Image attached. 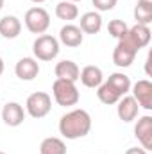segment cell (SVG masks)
<instances>
[{
  "label": "cell",
  "instance_id": "cell-1",
  "mask_svg": "<svg viewBox=\"0 0 152 154\" xmlns=\"http://www.w3.org/2000/svg\"><path fill=\"white\" fill-rule=\"evenodd\" d=\"M91 131V116L86 109H72L61 116L59 133L66 140L84 138Z\"/></svg>",
  "mask_w": 152,
  "mask_h": 154
},
{
  "label": "cell",
  "instance_id": "cell-2",
  "mask_svg": "<svg viewBox=\"0 0 152 154\" xmlns=\"http://www.w3.org/2000/svg\"><path fill=\"white\" fill-rule=\"evenodd\" d=\"M52 95H54V100L59 106H63V108L75 106L77 102H79V99H81L75 82L65 81V79H56L54 81V84H52Z\"/></svg>",
  "mask_w": 152,
  "mask_h": 154
},
{
  "label": "cell",
  "instance_id": "cell-3",
  "mask_svg": "<svg viewBox=\"0 0 152 154\" xmlns=\"http://www.w3.org/2000/svg\"><path fill=\"white\" fill-rule=\"evenodd\" d=\"M59 39L54 38L52 34H41L32 43V54L38 61H52L59 56Z\"/></svg>",
  "mask_w": 152,
  "mask_h": 154
},
{
  "label": "cell",
  "instance_id": "cell-4",
  "mask_svg": "<svg viewBox=\"0 0 152 154\" xmlns=\"http://www.w3.org/2000/svg\"><path fill=\"white\" fill-rule=\"evenodd\" d=\"M23 23H25V27H27L29 32L41 36L50 27V14H48L47 9H43L39 5L31 7V9H27V13L23 16Z\"/></svg>",
  "mask_w": 152,
  "mask_h": 154
},
{
  "label": "cell",
  "instance_id": "cell-5",
  "mask_svg": "<svg viewBox=\"0 0 152 154\" xmlns=\"http://www.w3.org/2000/svg\"><path fill=\"white\" fill-rule=\"evenodd\" d=\"M52 109V97L47 91H34L25 100V113L32 118H45Z\"/></svg>",
  "mask_w": 152,
  "mask_h": 154
},
{
  "label": "cell",
  "instance_id": "cell-6",
  "mask_svg": "<svg viewBox=\"0 0 152 154\" xmlns=\"http://www.w3.org/2000/svg\"><path fill=\"white\" fill-rule=\"evenodd\" d=\"M150 38H152V32L149 29V25H141V23H136L132 27L127 29L125 36L118 39V41H123L125 45H129L132 50L140 52L141 48H145L149 43H150Z\"/></svg>",
  "mask_w": 152,
  "mask_h": 154
},
{
  "label": "cell",
  "instance_id": "cell-7",
  "mask_svg": "<svg viewBox=\"0 0 152 154\" xmlns=\"http://www.w3.org/2000/svg\"><path fill=\"white\" fill-rule=\"evenodd\" d=\"M131 91H132V97L134 100L138 102L140 108L150 111L152 109V82L149 79H140L138 82H134L131 86Z\"/></svg>",
  "mask_w": 152,
  "mask_h": 154
},
{
  "label": "cell",
  "instance_id": "cell-8",
  "mask_svg": "<svg viewBox=\"0 0 152 154\" xmlns=\"http://www.w3.org/2000/svg\"><path fill=\"white\" fill-rule=\"evenodd\" d=\"M0 113H2V120L5 125L9 127H18L23 124L25 120V109L20 102H7L0 108Z\"/></svg>",
  "mask_w": 152,
  "mask_h": 154
},
{
  "label": "cell",
  "instance_id": "cell-9",
  "mask_svg": "<svg viewBox=\"0 0 152 154\" xmlns=\"http://www.w3.org/2000/svg\"><path fill=\"white\" fill-rule=\"evenodd\" d=\"M134 136L138 138V142L141 143V147L145 151L152 149V116L143 115L138 118L136 125H134Z\"/></svg>",
  "mask_w": 152,
  "mask_h": 154
},
{
  "label": "cell",
  "instance_id": "cell-10",
  "mask_svg": "<svg viewBox=\"0 0 152 154\" xmlns=\"http://www.w3.org/2000/svg\"><path fill=\"white\" fill-rule=\"evenodd\" d=\"M116 115L122 122H132L136 120L140 115V106L138 102L134 100L132 95H123L118 102H116Z\"/></svg>",
  "mask_w": 152,
  "mask_h": 154
},
{
  "label": "cell",
  "instance_id": "cell-11",
  "mask_svg": "<svg viewBox=\"0 0 152 154\" xmlns=\"http://www.w3.org/2000/svg\"><path fill=\"white\" fill-rule=\"evenodd\" d=\"M14 74L20 81H34L39 74V63L34 57H22L14 65Z\"/></svg>",
  "mask_w": 152,
  "mask_h": 154
},
{
  "label": "cell",
  "instance_id": "cell-12",
  "mask_svg": "<svg viewBox=\"0 0 152 154\" xmlns=\"http://www.w3.org/2000/svg\"><path fill=\"white\" fill-rule=\"evenodd\" d=\"M84 41V32L79 29V25L74 23H66L61 27L59 31V43H63L65 47H70V48H75L81 47Z\"/></svg>",
  "mask_w": 152,
  "mask_h": 154
},
{
  "label": "cell",
  "instance_id": "cell-13",
  "mask_svg": "<svg viewBox=\"0 0 152 154\" xmlns=\"http://www.w3.org/2000/svg\"><path fill=\"white\" fill-rule=\"evenodd\" d=\"M136 50H132L129 45H125L123 41H118L116 47L113 50V63L120 68H127L134 63V57H136Z\"/></svg>",
  "mask_w": 152,
  "mask_h": 154
},
{
  "label": "cell",
  "instance_id": "cell-14",
  "mask_svg": "<svg viewBox=\"0 0 152 154\" xmlns=\"http://www.w3.org/2000/svg\"><path fill=\"white\" fill-rule=\"evenodd\" d=\"M79 81L86 86V88H99L104 82V72L102 68L95 66V65H88L79 72Z\"/></svg>",
  "mask_w": 152,
  "mask_h": 154
},
{
  "label": "cell",
  "instance_id": "cell-15",
  "mask_svg": "<svg viewBox=\"0 0 152 154\" xmlns=\"http://www.w3.org/2000/svg\"><path fill=\"white\" fill-rule=\"evenodd\" d=\"M79 29L84 34H99L102 29V16L97 11H88L79 20Z\"/></svg>",
  "mask_w": 152,
  "mask_h": 154
},
{
  "label": "cell",
  "instance_id": "cell-16",
  "mask_svg": "<svg viewBox=\"0 0 152 154\" xmlns=\"http://www.w3.org/2000/svg\"><path fill=\"white\" fill-rule=\"evenodd\" d=\"M22 32V22L14 14H7L0 18V36L5 39H14Z\"/></svg>",
  "mask_w": 152,
  "mask_h": 154
},
{
  "label": "cell",
  "instance_id": "cell-17",
  "mask_svg": "<svg viewBox=\"0 0 152 154\" xmlns=\"http://www.w3.org/2000/svg\"><path fill=\"white\" fill-rule=\"evenodd\" d=\"M79 72H81V68L72 59H63L54 68V74H56L57 79H65V81H72V82L79 81Z\"/></svg>",
  "mask_w": 152,
  "mask_h": 154
},
{
  "label": "cell",
  "instance_id": "cell-18",
  "mask_svg": "<svg viewBox=\"0 0 152 154\" xmlns=\"http://www.w3.org/2000/svg\"><path fill=\"white\" fill-rule=\"evenodd\" d=\"M56 16L66 23L74 22L77 16H79V7L77 4L70 2V0H61L57 5H56Z\"/></svg>",
  "mask_w": 152,
  "mask_h": 154
},
{
  "label": "cell",
  "instance_id": "cell-19",
  "mask_svg": "<svg viewBox=\"0 0 152 154\" xmlns=\"http://www.w3.org/2000/svg\"><path fill=\"white\" fill-rule=\"evenodd\" d=\"M108 82L113 86V90L120 95V97L127 95V93L131 91V86H132L129 75H125L123 72H114V74H111V75L108 77Z\"/></svg>",
  "mask_w": 152,
  "mask_h": 154
},
{
  "label": "cell",
  "instance_id": "cell-20",
  "mask_svg": "<svg viewBox=\"0 0 152 154\" xmlns=\"http://www.w3.org/2000/svg\"><path fill=\"white\" fill-rule=\"evenodd\" d=\"M39 154H66V143L57 136H48L41 142Z\"/></svg>",
  "mask_w": 152,
  "mask_h": 154
},
{
  "label": "cell",
  "instance_id": "cell-21",
  "mask_svg": "<svg viewBox=\"0 0 152 154\" xmlns=\"http://www.w3.org/2000/svg\"><path fill=\"white\" fill-rule=\"evenodd\" d=\"M97 97H99V100H100L102 104H106V106H113V104H116V102L122 99V97L113 90V86H111L108 81H104V82L97 88Z\"/></svg>",
  "mask_w": 152,
  "mask_h": 154
},
{
  "label": "cell",
  "instance_id": "cell-22",
  "mask_svg": "<svg viewBox=\"0 0 152 154\" xmlns=\"http://www.w3.org/2000/svg\"><path fill=\"white\" fill-rule=\"evenodd\" d=\"M134 20L136 23H141V25H149L152 22V4H141L138 2L134 5Z\"/></svg>",
  "mask_w": 152,
  "mask_h": 154
},
{
  "label": "cell",
  "instance_id": "cell-23",
  "mask_svg": "<svg viewBox=\"0 0 152 154\" xmlns=\"http://www.w3.org/2000/svg\"><path fill=\"white\" fill-rule=\"evenodd\" d=\"M127 23L123 22V20H111L109 23H108V32H109V36L114 39H120L122 36H125V32H127Z\"/></svg>",
  "mask_w": 152,
  "mask_h": 154
},
{
  "label": "cell",
  "instance_id": "cell-24",
  "mask_svg": "<svg viewBox=\"0 0 152 154\" xmlns=\"http://www.w3.org/2000/svg\"><path fill=\"white\" fill-rule=\"evenodd\" d=\"M91 4L95 5L97 13H106L114 9V5L118 4V0H91Z\"/></svg>",
  "mask_w": 152,
  "mask_h": 154
},
{
  "label": "cell",
  "instance_id": "cell-25",
  "mask_svg": "<svg viewBox=\"0 0 152 154\" xmlns=\"http://www.w3.org/2000/svg\"><path fill=\"white\" fill-rule=\"evenodd\" d=\"M125 154H149V151H145L143 147H129Z\"/></svg>",
  "mask_w": 152,
  "mask_h": 154
},
{
  "label": "cell",
  "instance_id": "cell-26",
  "mask_svg": "<svg viewBox=\"0 0 152 154\" xmlns=\"http://www.w3.org/2000/svg\"><path fill=\"white\" fill-rule=\"evenodd\" d=\"M4 68H5V65H4V59H2V56H0V77L4 74Z\"/></svg>",
  "mask_w": 152,
  "mask_h": 154
},
{
  "label": "cell",
  "instance_id": "cell-27",
  "mask_svg": "<svg viewBox=\"0 0 152 154\" xmlns=\"http://www.w3.org/2000/svg\"><path fill=\"white\" fill-rule=\"evenodd\" d=\"M32 4H43V2H47V0H31Z\"/></svg>",
  "mask_w": 152,
  "mask_h": 154
},
{
  "label": "cell",
  "instance_id": "cell-28",
  "mask_svg": "<svg viewBox=\"0 0 152 154\" xmlns=\"http://www.w3.org/2000/svg\"><path fill=\"white\" fill-rule=\"evenodd\" d=\"M138 2H141V4H152V0H138Z\"/></svg>",
  "mask_w": 152,
  "mask_h": 154
},
{
  "label": "cell",
  "instance_id": "cell-29",
  "mask_svg": "<svg viewBox=\"0 0 152 154\" xmlns=\"http://www.w3.org/2000/svg\"><path fill=\"white\" fill-rule=\"evenodd\" d=\"M2 7H4V0H0V11H2Z\"/></svg>",
  "mask_w": 152,
  "mask_h": 154
},
{
  "label": "cell",
  "instance_id": "cell-30",
  "mask_svg": "<svg viewBox=\"0 0 152 154\" xmlns=\"http://www.w3.org/2000/svg\"><path fill=\"white\" fill-rule=\"evenodd\" d=\"M70 2H74V4H77V2H81V0H70Z\"/></svg>",
  "mask_w": 152,
  "mask_h": 154
},
{
  "label": "cell",
  "instance_id": "cell-31",
  "mask_svg": "<svg viewBox=\"0 0 152 154\" xmlns=\"http://www.w3.org/2000/svg\"><path fill=\"white\" fill-rule=\"evenodd\" d=\"M0 154H5V152H2V151H0Z\"/></svg>",
  "mask_w": 152,
  "mask_h": 154
},
{
  "label": "cell",
  "instance_id": "cell-32",
  "mask_svg": "<svg viewBox=\"0 0 152 154\" xmlns=\"http://www.w3.org/2000/svg\"><path fill=\"white\" fill-rule=\"evenodd\" d=\"M0 108H2V104H0Z\"/></svg>",
  "mask_w": 152,
  "mask_h": 154
}]
</instances>
